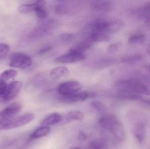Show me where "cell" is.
Listing matches in <instances>:
<instances>
[{
	"label": "cell",
	"mask_w": 150,
	"mask_h": 149,
	"mask_svg": "<svg viewBox=\"0 0 150 149\" xmlns=\"http://www.w3.org/2000/svg\"><path fill=\"white\" fill-rule=\"evenodd\" d=\"M104 144L100 140H94L90 142L89 149H103Z\"/></svg>",
	"instance_id": "4316f807"
},
{
	"label": "cell",
	"mask_w": 150,
	"mask_h": 149,
	"mask_svg": "<svg viewBox=\"0 0 150 149\" xmlns=\"http://www.w3.org/2000/svg\"><path fill=\"white\" fill-rule=\"evenodd\" d=\"M143 57L140 53H135L122 57L121 59L122 63L127 64H133L138 63L142 60Z\"/></svg>",
	"instance_id": "ac0fdd59"
},
{
	"label": "cell",
	"mask_w": 150,
	"mask_h": 149,
	"mask_svg": "<svg viewBox=\"0 0 150 149\" xmlns=\"http://www.w3.org/2000/svg\"><path fill=\"white\" fill-rule=\"evenodd\" d=\"M97 93L94 92L83 91L79 92L74 95L69 97H62L61 100L66 103H73L78 101H84L89 99L95 98Z\"/></svg>",
	"instance_id": "9c48e42d"
},
{
	"label": "cell",
	"mask_w": 150,
	"mask_h": 149,
	"mask_svg": "<svg viewBox=\"0 0 150 149\" xmlns=\"http://www.w3.org/2000/svg\"><path fill=\"white\" fill-rule=\"evenodd\" d=\"M69 149H80L79 148H77V147H72V148H70Z\"/></svg>",
	"instance_id": "f35d334b"
},
{
	"label": "cell",
	"mask_w": 150,
	"mask_h": 149,
	"mask_svg": "<svg viewBox=\"0 0 150 149\" xmlns=\"http://www.w3.org/2000/svg\"><path fill=\"white\" fill-rule=\"evenodd\" d=\"M124 25V22L120 19H114L108 21L106 31L110 34L115 33L120 30Z\"/></svg>",
	"instance_id": "7c38bea8"
},
{
	"label": "cell",
	"mask_w": 150,
	"mask_h": 149,
	"mask_svg": "<svg viewBox=\"0 0 150 149\" xmlns=\"http://www.w3.org/2000/svg\"><path fill=\"white\" fill-rule=\"evenodd\" d=\"M143 19L144 20L145 24L150 27V12H147L144 14Z\"/></svg>",
	"instance_id": "d6a6232c"
},
{
	"label": "cell",
	"mask_w": 150,
	"mask_h": 149,
	"mask_svg": "<svg viewBox=\"0 0 150 149\" xmlns=\"http://www.w3.org/2000/svg\"><path fill=\"white\" fill-rule=\"evenodd\" d=\"M93 42V41L89 37L78 43L70 49L83 53V52L91 48V46L92 45Z\"/></svg>",
	"instance_id": "9a60e30c"
},
{
	"label": "cell",
	"mask_w": 150,
	"mask_h": 149,
	"mask_svg": "<svg viewBox=\"0 0 150 149\" xmlns=\"http://www.w3.org/2000/svg\"><path fill=\"white\" fill-rule=\"evenodd\" d=\"M10 51V47L8 45L0 43V59L7 57Z\"/></svg>",
	"instance_id": "484cf974"
},
{
	"label": "cell",
	"mask_w": 150,
	"mask_h": 149,
	"mask_svg": "<svg viewBox=\"0 0 150 149\" xmlns=\"http://www.w3.org/2000/svg\"><path fill=\"white\" fill-rule=\"evenodd\" d=\"M7 85L8 84L6 83V81L0 78V97L1 98L5 92Z\"/></svg>",
	"instance_id": "4dcf8cb0"
},
{
	"label": "cell",
	"mask_w": 150,
	"mask_h": 149,
	"mask_svg": "<svg viewBox=\"0 0 150 149\" xmlns=\"http://www.w3.org/2000/svg\"><path fill=\"white\" fill-rule=\"evenodd\" d=\"M84 118V115L80 111L73 110L68 113L65 116V119L68 122L74 120H81Z\"/></svg>",
	"instance_id": "603a6c76"
},
{
	"label": "cell",
	"mask_w": 150,
	"mask_h": 149,
	"mask_svg": "<svg viewBox=\"0 0 150 149\" xmlns=\"http://www.w3.org/2000/svg\"><path fill=\"white\" fill-rule=\"evenodd\" d=\"M116 96L121 99L138 100L142 99V96L139 94L127 92H117Z\"/></svg>",
	"instance_id": "ffe728a7"
},
{
	"label": "cell",
	"mask_w": 150,
	"mask_h": 149,
	"mask_svg": "<svg viewBox=\"0 0 150 149\" xmlns=\"http://www.w3.org/2000/svg\"><path fill=\"white\" fill-rule=\"evenodd\" d=\"M89 38L93 42H106L111 39L109 33L105 31H94L90 33Z\"/></svg>",
	"instance_id": "5bb4252c"
},
{
	"label": "cell",
	"mask_w": 150,
	"mask_h": 149,
	"mask_svg": "<svg viewBox=\"0 0 150 149\" xmlns=\"http://www.w3.org/2000/svg\"><path fill=\"white\" fill-rule=\"evenodd\" d=\"M91 105L93 108L99 112H104L105 111L106 108L103 103L98 101H93Z\"/></svg>",
	"instance_id": "83f0119b"
},
{
	"label": "cell",
	"mask_w": 150,
	"mask_h": 149,
	"mask_svg": "<svg viewBox=\"0 0 150 149\" xmlns=\"http://www.w3.org/2000/svg\"><path fill=\"white\" fill-rule=\"evenodd\" d=\"M144 102H145V103H146V104H148V105L150 106V101H145Z\"/></svg>",
	"instance_id": "74e56055"
},
{
	"label": "cell",
	"mask_w": 150,
	"mask_h": 149,
	"mask_svg": "<svg viewBox=\"0 0 150 149\" xmlns=\"http://www.w3.org/2000/svg\"><path fill=\"white\" fill-rule=\"evenodd\" d=\"M34 117V114L32 113H26L18 117H14L1 123L0 130H10L22 127L30 122Z\"/></svg>",
	"instance_id": "7a4b0ae2"
},
{
	"label": "cell",
	"mask_w": 150,
	"mask_h": 149,
	"mask_svg": "<svg viewBox=\"0 0 150 149\" xmlns=\"http://www.w3.org/2000/svg\"><path fill=\"white\" fill-rule=\"evenodd\" d=\"M115 87L117 92L150 95V87L142 79L133 78L121 80L115 83Z\"/></svg>",
	"instance_id": "6da1fadb"
},
{
	"label": "cell",
	"mask_w": 150,
	"mask_h": 149,
	"mask_svg": "<svg viewBox=\"0 0 150 149\" xmlns=\"http://www.w3.org/2000/svg\"><path fill=\"white\" fill-rule=\"evenodd\" d=\"M52 49L51 46H47L45 47H43V48L40 49L38 52V54L39 55H41V54H45V53H47V52H49L50 50Z\"/></svg>",
	"instance_id": "836d02e7"
},
{
	"label": "cell",
	"mask_w": 150,
	"mask_h": 149,
	"mask_svg": "<svg viewBox=\"0 0 150 149\" xmlns=\"http://www.w3.org/2000/svg\"><path fill=\"white\" fill-rule=\"evenodd\" d=\"M138 9L142 18H143L144 16L145 13L150 12V1L139 7L138 8Z\"/></svg>",
	"instance_id": "f1b7e54d"
},
{
	"label": "cell",
	"mask_w": 150,
	"mask_h": 149,
	"mask_svg": "<svg viewBox=\"0 0 150 149\" xmlns=\"http://www.w3.org/2000/svg\"><path fill=\"white\" fill-rule=\"evenodd\" d=\"M74 36L71 34H63L61 35L60 38L62 41L65 42H69L73 39Z\"/></svg>",
	"instance_id": "1f68e13d"
},
{
	"label": "cell",
	"mask_w": 150,
	"mask_h": 149,
	"mask_svg": "<svg viewBox=\"0 0 150 149\" xmlns=\"http://www.w3.org/2000/svg\"><path fill=\"white\" fill-rule=\"evenodd\" d=\"M134 121L135 122L132 127V132L138 142L142 144L144 141L146 135L147 120L145 118H143Z\"/></svg>",
	"instance_id": "5b68a950"
},
{
	"label": "cell",
	"mask_w": 150,
	"mask_h": 149,
	"mask_svg": "<svg viewBox=\"0 0 150 149\" xmlns=\"http://www.w3.org/2000/svg\"><path fill=\"white\" fill-rule=\"evenodd\" d=\"M36 2L33 3H27L21 5L18 8V10L20 13H28L34 11L36 8Z\"/></svg>",
	"instance_id": "d4e9b609"
},
{
	"label": "cell",
	"mask_w": 150,
	"mask_h": 149,
	"mask_svg": "<svg viewBox=\"0 0 150 149\" xmlns=\"http://www.w3.org/2000/svg\"><path fill=\"white\" fill-rule=\"evenodd\" d=\"M17 75L16 71L13 69H8L4 71L0 76V78L4 81L12 80L14 79Z\"/></svg>",
	"instance_id": "cb8c5ba5"
},
{
	"label": "cell",
	"mask_w": 150,
	"mask_h": 149,
	"mask_svg": "<svg viewBox=\"0 0 150 149\" xmlns=\"http://www.w3.org/2000/svg\"><path fill=\"white\" fill-rule=\"evenodd\" d=\"M115 138L120 141H123L126 137L125 129L122 123L116 119L112 123L109 129Z\"/></svg>",
	"instance_id": "30bf717a"
},
{
	"label": "cell",
	"mask_w": 150,
	"mask_h": 149,
	"mask_svg": "<svg viewBox=\"0 0 150 149\" xmlns=\"http://www.w3.org/2000/svg\"><path fill=\"white\" fill-rule=\"evenodd\" d=\"M22 105L14 103L0 111V124L15 117L22 109Z\"/></svg>",
	"instance_id": "8992f818"
},
{
	"label": "cell",
	"mask_w": 150,
	"mask_h": 149,
	"mask_svg": "<svg viewBox=\"0 0 150 149\" xmlns=\"http://www.w3.org/2000/svg\"><path fill=\"white\" fill-rule=\"evenodd\" d=\"M112 7V3L108 1H95L91 4V8L93 10L102 13L110 11Z\"/></svg>",
	"instance_id": "8fae6325"
},
{
	"label": "cell",
	"mask_w": 150,
	"mask_h": 149,
	"mask_svg": "<svg viewBox=\"0 0 150 149\" xmlns=\"http://www.w3.org/2000/svg\"><path fill=\"white\" fill-rule=\"evenodd\" d=\"M85 58V55L83 53L70 49L66 54L57 57L55 61L59 63L68 64L79 62L84 60Z\"/></svg>",
	"instance_id": "ba28073f"
},
{
	"label": "cell",
	"mask_w": 150,
	"mask_h": 149,
	"mask_svg": "<svg viewBox=\"0 0 150 149\" xmlns=\"http://www.w3.org/2000/svg\"><path fill=\"white\" fill-rule=\"evenodd\" d=\"M62 115L59 113H54L47 116L41 122V125L44 126L54 125L59 123L62 120Z\"/></svg>",
	"instance_id": "4fadbf2b"
},
{
	"label": "cell",
	"mask_w": 150,
	"mask_h": 149,
	"mask_svg": "<svg viewBox=\"0 0 150 149\" xmlns=\"http://www.w3.org/2000/svg\"><path fill=\"white\" fill-rule=\"evenodd\" d=\"M69 74V70L65 66H59L54 68L51 71L50 76L53 79H59L66 77Z\"/></svg>",
	"instance_id": "e0dca14e"
},
{
	"label": "cell",
	"mask_w": 150,
	"mask_h": 149,
	"mask_svg": "<svg viewBox=\"0 0 150 149\" xmlns=\"http://www.w3.org/2000/svg\"><path fill=\"white\" fill-rule=\"evenodd\" d=\"M36 2L37 5L34 12L40 19H45L47 15L46 8V2L44 1H38Z\"/></svg>",
	"instance_id": "2e32d148"
},
{
	"label": "cell",
	"mask_w": 150,
	"mask_h": 149,
	"mask_svg": "<svg viewBox=\"0 0 150 149\" xmlns=\"http://www.w3.org/2000/svg\"><path fill=\"white\" fill-rule=\"evenodd\" d=\"M31 64L30 57L24 53L15 52L11 56L9 66L11 67L25 69L29 67Z\"/></svg>",
	"instance_id": "3957f363"
},
{
	"label": "cell",
	"mask_w": 150,
	"mask_h": 149,
	"mask_svg": "<svg viewBox=\"0 0 150 149\" xmlns=\"http://www.w3.org/2000/svg\"><path fill=\"white\" fill-rule=\"evenodd\" d=\"M117 118L113 115H105L99 120V123L101 127L109 129L111 124Z\"/></svg>",
	"instance_id": "7402d4cb"
},
{
	"label": "cell",
	"mask_w": 150,
	"mask_h": 149,
	"mask_svg": "<svg viewBox=\"0 0 150 149\" xmlns=\"http://www.w3.org/2000/svg\"><path fill=\"white\" fill-rule=\"evenodd\" d=\"M50 131V128L48 126H43L35 130L31 134L32 139H38L47 135Z\"/></svg>",
	"instance_id": "44dd1931"
},
{
	"label": "cell",
	"mask_w": 150,
	"mask_h": 149,
	"mask_svg": "<svg viewBox=\"0 0 150 149\" xmlns=\"http://www.w3.org/2000/svg\"><path fill=\"white\" fill-rule=\"evenodd\" d=\"M87 136L83 133V132H80L79 133L78 136V138L80 141H84L86 140L87 138Z\"/></svg>",
	"instance_id": "e575fe53"
},
{
	"label": "cell",
	"mask_w": 150,
	"mask_h": 149,
	"mask_svg": "<svg viewBox=\"0 0 150 149\" xmlns=\"http://www.w3.org/2000/svg\"><path fill=\"white\" fill-rule=\"evenodd\" d=\"M147 52L148 54H149L150 56V46H148V47H147Z\"/></svg>",
	"instance_id": "8d00e7d4"
},
{
	"label": "cell",
	"mask_w": 150,
	"mask_h": 149,
	"mask_svg": "<svg viewBox=\"0 0 150 149\" xmlns=\"http://www.w3.org/2000/svg\"><path fill=\"white\" fill-rule=\"evenodd\" d=\"M121 45V43L119 42L113 43L109 45L108 48V51L110 52H115L117 51Z\"/></svg>",
	"instance_id": "f546056e"
},
{
	"label": "cell",
	"mask_w": 150,
	"mask_h": 149,
	"mask_svg": "<svg viewBox=\"0 0 150 149\" xmlns=\"http://www.w3.org/2000/svg\"><path fill=\"white\" fill-rule=\"evenodd\" d=\"M81 88L79 82L70 80L61 84L58 87V91L62 97H69L79 92Z\"/></svg>",
	"instance_id": "277c9868"
},
{
	"label": "cell",
	"mask_w": 150,
	"mask_h": 149,
	"mask_svg": "<svg viewBox=\"0 0 150 149\" xmlns=\"http://www.w3.org/2000/svg\"><path fill=\"white\" fill-rule=\"evenodd\" d=\"M146 40V36L143 33H137L133 34L128 38V43L132 45L142 44Z\"/></svg>",
	"instance_id": "d6986e66"
},
{
	"label": "cell",
	"mask_w": 150,
	"mask_h": 149,
	"mask_svg": "<svg viewBox=\"0 0 150 149\" xmlns=\"http://www.w3.org/2000/svg\"><path fill=\"white\" fill-rule=\"evenodd\" d=\"M144 68L150 74V64H145L144 65Z\"/></svg>",
	"instance_id": "d590c367"
},
{
	"label": "cell",
	"mask_w": 150,
	"mask_h": 149,
	"mask_svg": "<svg viewBox=\"0 0 150 149\" xmlns=\"http://www.w3.org/2000/svg\"><path fill=\"white\" fill-rule=\"evenodd\" d=\"M23 83L20 81H14L7 85L6 90L1 98L4 100H11L15 99L23 87Z\"/></svg>",
	"instance_id": "52a82bcc"
}]
</instances>
